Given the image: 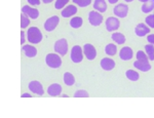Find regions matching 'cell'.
<instances>
[{"mask_svg":"<svg viewBox=\"0 0 154 118\" xmlns=\"http://www.w3.org/2000/svg\"><path fill=\"white\" fill-rule=\"evenodd\" d=\"M43 39V35H42V32L39 30V28L33 26L30 27L27 30V40L32 44H38L40 43Z\"/></svg>","mask_w":154,"mask_h":118,"instance_id":"6da1fadb","label":"cell"},{"mask_svg":"<svg viewBox=\"0 0 154 118\" xmlns=\"http://www.w3.org/2000/svg\"><path fill=\"white\" fill-rule=\"evenodd\" d=\"M45 64L46 66L51 69H59L63 65V61H62V56L59 53H49L45 56Z\"/></svg>","mask_w":154,"mask_h":118,"instance_id":"7a4b0ae2","label":"cell"},{"mask_svg":"<svg viewBox=\"0 0 154 118\" xmlns=\"http://www.w3.org/2000/svg\"><path fill=\"white\" fill-rule=\"evenodd\" d=\"M54 50L57 53H59L61 56H64L67 55L69 50V45H68V41L66 38H61L59 40H57L54 44Z\"/></svg>","mask_w":154,"mask_h":118,"instance_id":"3957f363","label":"cell"},{"mask_svg":"<svg viewBox=\"0 0 154 118\" xmlns=\"http://www.w3.org/2000/svg\"><path fill=\"white\" fill-rule=\"evenodd\" d=\"M83 48L79 45H74L72 46L71 50H70V60L72 61V63L74 64H79L82 62L83 60Z\"/></svg>","mask_w":154,"mask_h":118,"instance_id":"277c9868","label":"cell"},{"mask_svg":"<svg viewBox=\"0 0 154 118\" xmlns=\"http://www.w3.org/2000/svg\"><path fill=\"white\" fill-rule=\"evenodd\" d=\"M88 23L93 27H98L103 23V16L101 14L100 11H91L88 14Z\"/></svg>","mask_w":154,"mask_h":118,"instance_id":"5b68a950","label":"cell"},{"mask_svg":"<svg viewBox=\"0 0 154 118\" xmlns=\"http://www.w3.org/2000/svg\"><path fill=\"white\" fill-rule=\"evenodd\" d=\"M28 88H29L30 92H32L36 95H39V97H41V95H44L43 85H42V83L38 80L30 81L29 84H28Z\"/></svg>","mask_w":154,"mask_h":118,"instance_id":"8992f818","label":"cell"},{"mask_svg":"<svg viewBox=\"0 0 154 118\" xmlns=\"http://www.w3.org/2000/svg\"><path fill=\"white\" fill-rule=\"evenodd\" d=\"M60 23V17L58 16H53L49 17L48 19H46V21L43 24V28L46 32H53L54 29L58 27Z\"/></svg>","mask_w":154,"mask_h":118,"instance_id":"52a82bcc","label":"cell"},{"mask_svg":"<svg viewBox=\"0 0 154 118\" xmlns=\"http://www.w3.org/2000/svg\"><path fill=\"white\" fill-rule=\"evenodd\" d=\"M105 26L108 32H115L120 27V22L117 17H109L105 22Z\"/></svg>","mask_w":154,"mask_h":118,"instance_id":"ba28073f","label":"cell"},{"mask_svg":"<svg viewBox=\"0 0 154 118\" xmlns=\"http://www.w3.org/2000/svg\"><path fill=\"white\" fill-rule=\"evenodd\" d=\"M83 48V53H84V56L88 59V61H94L95 59L97 58V50L96 47L91 43H85L84 45L82 46Z\"/></svg>","mask_w":154,"mask_h":118,"instance_id":"9c48e42d","label":"cell"},{"mask_svg":"<svg viewBox=\"0 0 154 118\" xmlns=\"http://www.w3.org/2000/svg\"><path fill=\"white\" fill-rule=\"evenodd\" d=\"M128 11H130L128 5H126L125 3H119V4H117V5L114 6L113 14H115V17H117V18L123 19L128 16Z\"/></svg>","mask_w":154,"mask_h":118,"instance_id":"30bf717a","label":"cell"},{"mask_svg":"<svg viewBox=\"0 0 154 118\" xmlns=\"http://www.w3.org/2000/svg\"><path fill=\"white\" fill-rule=\"evenodd\" d=\"M133 56H134V50L130 46H123L119 50V58H120L121 61L128 62V61H131L133 59Z\"/></svg>","mask_w":154,"mask_h":118,"instance_id":"8fae6325","label":"cell"},{"mask_svg":"<svg viewBox=\"0 0 154 118\" xmlns=\"http://www.w3.org/2000/svg\"><path fill=\"white\" fill-rule=\"evenodd\" d=\"M22 13L26 14L27 16L32 20L38 19L39 16H40V13H39L38 9L35 8V7H31L29 5H24L23 7H22Z\"/></svg>","mask_w":154,"mask_h":118,"instance_id":"7c38bea8","label":"cell"},{"mask_svg":"<svg viewBox=\"0 0 154 118\" xmlns=\"http://www.w3.org/2000/svg\"><path fill=\"white\" fill-rule=\"evenodd\" d=\"M77 11H78V8H77L76 5H67L64 7L63 9H62L61 11V16L63 17V18L65 19H68V18H72V17H74L75 14H77Z\"/></svg>","mask_w":154,"mask_h":118,"instance_id":"4fadbf2b","label":"cell"},{"mask_svg":"<svg viewBox=\"0 0 154 118\" xmlns=\"http://www.w3.org/2000/svg\"><path fill=\"white\" fill-rule=\"evenodd\" d=\"M62 85L59 83H51V85L48 87L46 92L48 93V95L51 97H60L62 95Z\"/></svg>","mask_w":154,"mask_h":118,"instance_id":"5bb4252c","label":"cell"},{"mask_svg":"<svg viewBox=\"0 0 154 118\" xmlns=\"http://www.w3.org/2000/svg\"><path fill=\"white\" fill-rule=\"evenodd\" d=\"M22 53H23L27 58L32 59V58H35L37 56V53H38V51H37V48L35 46L30 45V44H24L23 47H22Z\"/></svg>","mask_w":154,"mask_h":118,"instance_id":"9a60e30c","label":"cell"},{"mask_svg":"<svg viewBox=\"0 0 154 118\" xmlns=\"http://www.w3.org/2000/svg\"><path fill=\"white\" fill-rule=\"evenodd\" d=\"M150 33V27H148L146 24L140 23L135 27V34L139 37H144Z\"/></svg>","mask_w":154,"mask_h":118,"instance_id":"2e32d148","label":"cell"},{"mask_svg":"<svg viewBox=\"0 0 154 118\" xmlns=\"http://www.w3.org/2000/svg\"><path fill=\"white\" fill-rule=\"evenodd\" d=\"M115 61L112 60L110 58H103L100 61V66L103 70L105 71H112L114 68H115Z\"/></svg>","mask_w":154,"mask_h":118,"instance_id":"e0dca14e","label":"cell"},{"mask_svg":"<svg viewBox=\"0 0 154 118\" xmlns=\"http://www.w3.org/2000/svg\"><path fill=\"white\" fill-rule=\"evenodd\" d=\"M133 66L136 69H138V70L142 71V72H148V71H150L151 68H152V66H151V64L149 63V61H139V60H137V61L134 62Z\"/></svg>","mask_w":154,"mask_h":118,"instance_id":"ac0fdd59","label":"cell"},{"mask_svg":"<svg viewBox=\"0 0 154 118\" xmlns=\"http://www.w3.org/2000/svg\"><path fill=\"white\" fill-rule=\"evenodd\" d=\"M93 7L95 11H100L101 14H104V13H106L108 5H107L106 0H95Z\"/></svg>","mask_w":154,"mask_h":118,"instance_id":"d6986e66","label":"cell"},{"mask_svg":"<svg viewBox=\"0 0 154 118\" xmlns=\"http://www.w3.org/2000/svg\"><path fill=\"white\" fill-rule=\"evenodd\" d=\"M63 81L67 86H72V85L75 84L76 79L74 77V75L71 72H65L63 75Z\"/></svg>","mask_w":154,"mask_h":118,"instance_id":"ffe728a7","label":"cell"},{"mask_svg":"<svg viewBox=\"0 0 154 118\" xmlns=\"http://www.w3.org/2000/svg\"><path fill=\"white\" fill-rule=\"evenodd\" d=\"M69 25L72 29H79L81 28V26L83 25V19L81 17H72V19L70 20V23Z\"/></svg>","mask_w":154,"mask_h":118,"instance_id":"44dd1931","label":"cell"},{"mask_svg":"<svg viewBox=\"0 0 154 118\" xmlns=\"http://www.w3.org/2000/svg\"><path fill=\"white\" fill-rule=\"evenodd\" d=\"M125 74V77L130 81H133V82H136V81H138L140 79V74H139L137 71L133 70V69H128Z\"/></svg>","mask_w":154,"mask_h":118,"instance_id":"7402d4cb","label":"cell"},{"mask_svg":"<svg viewBox=\"0 0 154 118\" xmlns=\"http://www.w3.org/2000/svg\"><path fill=\"white\" fill-rule=\"evenodd\" d=\"M111 38H112V40L116 44H123L126 41L125 36L122 33H120V32H114V33H112Z\"/></svg>","mask_w":154,"mask_h":118,"instance_id":"603a6c76","label":"cell"},{"mask_svg":"<svg viewBox=\"0 0 154 118\" xmlns=\"http://www.w3.org/2000/svg\"><path fill=\"white\" fill-rule=\"evenodd\" d=\"M104 51H105L107 56H115L117 53V46L114 43H108L105 46V48H104Z\"/></svg>","mask_w":154,"mask_h":118,"instance_id":"cb8c5ba5","label":"cell"},{"mask_svg":"<svg viewBox=\"0 0 154 118\" xmlns=\"http://www.w3.org/2000/svg\"><path fill=\"white\" fill-rule=\"evenodd\" d=\"M145 53H147L149 61H154V45L151 43H148L145 45Z\"/></svg>","mask_w":154,"mask_h":118,"instance_id":"d4e9b609","label":"cell"},{"mask_svg":"<svg viewBox=\"0 0 154 118\" xmlns=\"http://www.w3.org/2000/svg\"><path fill=\"white\" fill-rule=\"evenodd\" d=\"M154 9V3H148V2H145V3H143V5L141 6V11H142L143 14H150L151 11H152Z\"/></svg>","mask_w":154,"mask_h":118,"instance_id":"484cf974","label":"cell"},{"mask_svg":"<svg viewBox=\"0 0 154 118\" xmlns=\"http://www.w3.org/2000/svg\"><path fill=\"white\" fill-rule=\"evenodd\" d=\"M72 1H73V3L78 7L84 8V7H88V6L91 5V3L93 0H72Z\"/></svg>","mask_w":154,"mask_h":118,"instance_id":"4316f807","label":"cell"},{"mask_svg":"<svg viewBox=\"0 0 154 118\" xmlns=\"http://www.w3.org/2000/svg\"><path fill=\"white\" fill-rule=\"evenodd\" d=\"M30 24V18L27 16L26 14H21V28L22 29H26Z\"/></svg>","mask_w":154,"mask_h":118,"instance_id":"83f0119b","label":"cell"},{"mask_svg":"<svg viewBox=\"0 0 154 118\" xmlns=\"http://www.w3.org/2000/svg\"><path fill=\"white\" fill-rule=\"evenodd\" d=\"M69 0H56L54 2V8L56 9H63L67 4H68Z\"/></svg>","mask_w":154,"mask_h":118,"instance_id":"f1b7e54d","label":"cell"},{"mask_svg":"<svg viewBox=\"0 0 154 118\" xmlns=\"http://www.w3.org/2000/svg\"><path fill=\"white\" fill-rule=\"evenodd\" d=\"M74 98H88L89 93L85 89H78L74 92Z\"/></svg>","mask_w":154,"mask_h":118,"instance_id":"f546056e","label":"cell"},{"mask_svg":"<svg viewBox=\"0 0 154 118\" xmlns=\"http://www.w3.org/2000/svg\"><path fill=\"white\" fill-rule=\"evenodd\" d=\"M136 58L139 61H149L147 53H144V50H138L136 53Z\"/></svg>","mask_w":154,"mask_h":118,"instance_id":"4dcf8cb0","label":"cell"},{"mask_svg":"<svg viewBox=\"0 0 154 118\" xmlns=\"http://www.w3.org/2000/svg\"><path fill=\"white\" fill-rule=\"evenodd\" d=\"M145 24L150 28H154V14H149L148 17H146L145 19Z\"/></svg>","mask_w":154,"mask_h":118,"instance_id":"1f68e13d","label":"cell"},{"mask_svg":"<svg viewBox=\"0 0 154 118\" xmlns=\"http://www.w3.org/2000/svg\"><path fill=\"white\" fill-rule=\"evenodd\" d=\"M27 2L32 6H38V5H40L41 0H27Z\"/></svg>","mask_w":154,"mask_h":118,"instance_id":"d6a6232c","label":"cell"},{"mask_svg":"<svg viewBox=\"0 0 154 118\" xmlns=\"http://www.w3.org/2000/svg\"><path fill=\"white\" fill-rule=\"evenodd\" d=\"M26 39H27V33H25L24 31H22L21 32V44L22 45H24Z\"/></svg>","mask_w":154,"mask_h":118,"instance_id":"836d02e7","label":"cell"},{"mask_svg":"<svg viewBox=\"0 0 154 118\" xmlns=\"http://www.w3.org/2000/svg\"><path fill=\"white\" fill-rule=\"evenodd\" d=\"M147 41L149 43L154 45V34H148L147 35Z\"/></svg>","mask_w":154,"mask_h":118,"instance_id":"e575fe53","label":"cell"},{"mask_svg":"<svg viewBox=\"0 0 154 118\" xmlns=\"http://www.w3.org/2000/svg\"><path fill=\"white\" fill-rule=\"evenodd\" d=\"M22 98H32V95H30V93H28V92H24L23 95H21Z\"/></svg>","mask_w":154,"mask_h":118,"instance_id":"d590c367","label":"cell"},{"mask_svg":"<svg viewBox=\"0 0 154 118\" xmlns=\"http://www.w3.org/2000/svg\"><path fill=\"white\" fill-rule=\"evenodd\" d=\"M107 1H108V3H110V4H115V3H117L119 0H107Z\"/></svg>","mask_w":154,"mask_h":118,"instance_id":"8d00e7d4","label":"cell"},{"mask_svg":"<svg viewBox=\"0 0 154 118\" xmlns=\"http://www.w3.org/2000/svg\"><path fill=\"white\" fill-rule=\"evenodd\" d=\"M43 3H45V4H48V3H51V2H53L54 0H41Z\"/></svg>","mask_w":154,"mask_h":118,"instance_id":"74e56055","label":"cell"},{"mask_svg":"<svg viewBox=\"0 0 154 118\" xmlns=\"http://www.w3.org/2000/svg\"><path fill=\"white\" fill-rule=\"evenodd\" d=\"M140 2H142V3H145V2H148L149 0H139Z\"/></svg>","mask_w":154,"mask_h":118,"instance_id":"f35d334b","label":"cell"},{"mask_svg":"<svg viewBox=\"0 0 154 118\" xmlns=\"http://www.w3.org/2000/svg\"><path fill=\"white\" fill-rule=\"evenodd\" d=\"M125 2H128V3H130V2H133L134 0H125Z\"/></svg>","mask_w":154,"mask_h":118,"instance_id":"ab89813d","label":"cell"},{"mask_svg":"<svg viewBox=\"0 0 154 118\" xmlns=\"http://www.w3.org/2000/svg\"><path fill=\"white\" fill-rule=\"evenodd\" d=\"M61 97H63V98H68L69 95H61Z\"/></svg>","mask_w":154,"mask_h":118,"instance_id":"60d3db41","label":"cell"},{"mask_svg":"<svg viewBox=\"0 0 154 118\" xmlns=\"http://www.w3.org/2000/svg\"><path fill=\"white\" fill-rule=\"evenodd\" d=\"M152 2H153V3H154V0H152Z\"/></svg>","mask_w":154,"mask_h":118,"instance_id":"b9f144b4","label":"cell"}]
</instances>
